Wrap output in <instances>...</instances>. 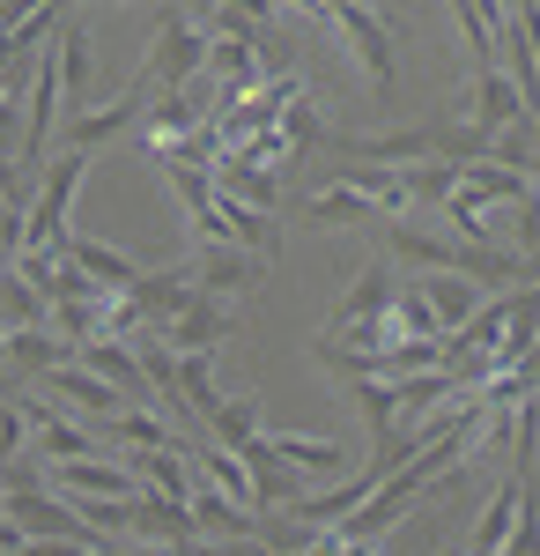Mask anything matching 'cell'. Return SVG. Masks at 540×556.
Returning <instances> with one entry per match:
<instances>
[{
  "mask_svg": "<svg viewBox=\"0 0 540 556\" xmlns=\"http://www.w3.org/2000/svg\"><path fill=\"white\" fill-rule=\"evenodd\" d=\"M89 178V156L82 149H52L38 172V193H30V223H23V253H60L67 245V208Z\"/></svg>",
  "mask_w": 540,
  "mask_h": 556,
  "instance_id": "1",
  "label": "cell"
},
{
  "mask_svg": "<svg viewBox=\"0 0 540 556\" xmlns=\"http://www.w3.org/2000/svg\"><path fill=\"white\" fill-rule=\"evenodd\" d=\"M201 67H208V38H201V23H193V15H164V23H156V45H149L141 83H149V89H185Z\"/></svg>",
  "mask_w": 540,
  "mask_h": 556,
  "instance_id": "2",
  "label": "cell"
},
{
  "mask_svg": "<svg viewBox=\"0 0 540 556\" xmlns=\"http://www.w3.org/2000/svg\"><path fill=\"white\" fill-rule=\"evenodd\" d=\"M311 15H326L333 30L348 38V52H356L363 75H371V89L385 97V89H393V30H385V15H377V8H311Z\"/></svg>",
  "mask_w": 540,
  "mask_h": 556,
  "instance_id": "3",
  "label": "cell"
},
{
  "mask_svg": "<svg viewBox=\"0 0 540 556\" xmlns=\"http://www.w3.org/2000/svg\"><path fill=\"white\" fill-rule=\"evenodd\" d=\"M237 334V304H222V298H193L178 319L164 327V349L170 356H215V349Z\"/></svg>",
  "mask_w": 540,
  "mask_h": 556,
  "instance_id": "4",
  "label": "cell"
},
{
  "mask_svg": "<svg viewBox=\"0 0 540 556\" xmlns=\"http://www.w3.org/2000/svg\"><path fill=\"white\" fill-rule=\"evenodd\" d=\"M185 275H193V290H201V298H245L252 282H259V275H267V260H252L245 245H201V253L185 260Z\"/></svg>",
  "mask_w": 540,
  "mask_h": 556,
  "instance_id": "5",
  "label": "cell"
},
{
  "mask_svg": "<svg viewBox=\"0 0 540 556\" xmlns=\"http://www.w3.org/2000/svg\"><path fill=\"white\" fill-rule=\"evenodd\" d=\"M23 408V424H30V438H38V453H44V468H60V460H89V453H104L97 438H89L82 424H67V408L60 401H15Z\"/></svg>",
  "mask_w": 540,
  "mask_h": 556,
  "instance_id": "6",
  "label": "cell"
},
{
  "mask_svg": "<svg viewBox=\"0 0 540 556\" xmlns=\"http://www.w3.org/2000/svg\"><path fill=\"white\" fill-rule=\"evenodd\" d=\"M52 490H67V497H141V482L126 460L112 453H89V460H60V468H44Z\"/></svg>",
  "mask_w": 540,
  "mask_h": 556,
  "instance_id": "7",
  "label": "cell"
},
{
  "mask_svg": "<svg viewBox=\"0 0 540 556\" xmlns=\"http://www.w3.org/2000/svg\"><path fill=\"white\" fill-rule=\"evenodd\" d=\"M75 364H82L89 379L112 386L126 408H133V401H156V393H149V379H141V356H133V342H112V334H97V342L75 349Z\"/></svg>",
  "mask_w": 540,
  "mask_h": 556,
  "instance_id": "8",
  "label": "cell"
},
{
  "mask_svg": "<svg viewBox=\"0 0 540 556\" xmlns=\"http://www.w3.org/2000/svg\"><path fill=\"white\" fill-rule=\"evenodd\" d=\"M149 97H156V89H149V83H133V89H119L112 104H97L89 119H67V141H60V149H82V156H89L97 141H112V134L141 127V112H149Z\"/></svg>",
  "mask_w": 540,
  "mask_h": 556,
  "instance_id": "9",
  "label": "cell"
},
{
  "mask_svg": "<svg viewBox=\"0 0 540 556\" xmlns=\"http://www.w3.org/2000/svg\"><path fill=\"white\" fill-rule=\"evenodd\" d=\"M393 298H400V275H393V260L377 253V260H363V275L340 290V312H333V327H363V319H385V312H393Z\"/></svg>",
  "mask_w": 540,
  "mask_h": 556,
  "instance_id": "10",
  "label": "cell"
},
{
  "mask_svg": "<svg viewBox=\"0 0 540 556\" xmlns=\"http://www.w3.org/2000/svg\"><path fill=\"white\" fill-rule=\"evenodd\" d=\"M126 534H141V542H156V549H185V542H201V527H193V505H178V497H133V519H126Z\"/></svg>",
  "mask_w": 540,
  "mask_h": 556,
  "instance_id": "11",
  "label": "cell"
},
{
  "mask_svg": "<svg viewBox=\"0 0 540 556\" xmlns=\"http://www.w3.org/2000/svg\"><path fill=\"white\" fill-rule=\"evenodd\" d=\"M466 112H474L466 127H481L489 141H497L503 127H518V119H526V104H518V89L503 83V67H474V83H466Z\"/></svg>",
  "mask_w": 540,
  "mask_h": 556,
  "instance_id": "12",
  "label": "cell"
},
{
  "mask_svg": "<svg viewBox=\"0 0 540 556\" xmlns=\"http://www.w3.org/2000/svg\"><path fill=\"white\" fill-rule=\"evenodd\" d=\"M415 290H422V304L437 312V334H459V327L489 304V290H474L466 275H415Z\"/></svg>",
  "mask_w": 540,
  "mask_h": 556,
  "instance_id": "13",
  "label": "cell"
},
{
  "mask_svg": "<svg viewBox=\"0 0 540 556\" xmlns=\"http://www.w3.org/2000/svg\"><path fill=\"white\" fill-rule=\"evenodd\" d=\"M459 201L489 215V208H518V201H533V186H526L518 172H503V164L481 156V164H466V172H459Z\"/></svg>",
  "mask_w": 540,
  "mask_h": 556,
  "instance_id": "14",
  "label": "cell"
},
{
  "mask_svg": "<svg viewBox=\"0 0 540 556\" xmlns=\"http://www.w3.org/2000/svg\"><path fill=\"white\" fill-rule=\"evenodd\" d=\"M208 178H215V193H222L230 208H259V215H274V201H282L274 172H259V164H245V156H222Z\"/></svg>",
  "mask_w": 540,
  "mask_h": 556,
  "instance_id": "15",
  "label": "cell"
},
{
  "mask_svg": "<svg viewBox=\"0 0 540 556\" xmlns=\"http://www.w3.org/2000/svg\"><path fill=\"white\" fill-rule=\"evenodd\" d=\"M44 393H52L60 408H82V416H97V424H112V416H119V408H126L119 393H112V386H104V379H89L82 364H60V371L44 379Z\"/></svg>",
  "mask_w": 540,
  "mask_h": 556,
  "instance_id": "16",
  "label": "cell"
},
{
  "mask_svg": "<svg viewBox=\"0 0 540 556\" xmlns=\"http://www.w3.org/2000/svg\"><path fill=\"white\" fill-rule=\"evenodd\" d=\"M126 468H133V482L149 490V497H193V482H201V468L185 460V453H119Z\"/></svg>",
  "mask_w": 540,
  "mask_h": 556,
  "instance_id": "17",
  "label": "cell"
},
{
  "mask_svg": "<svg viewBox=\"0 0 540 556\" xmlns=\"http://www.w3.org/2000/svg\"><path fill=\"white\" fill-rule=\"evenodd\" d=\"M518 505H526V490L503 475V490L489 497V513L474 519V534H466V549H459V556H503V542L518 534Z\"/></svg>",
  "mask_w": 540,
  "mask_h": 556,
  "instance_id": "18",
  "label": "cell"
},
{
  "mask_svg": "<svg viewBox=\"0 0 540 556\" xmlns=\"http://www.w3.org/2000/svg\"><path fill=\"white\" fill-rule=\"evenodd\" d=\"M60 364H75V349L60 342L52 327H30V334H8V371H23V379H52Z\"/></svg>",
  "mask_w": 540,
  "mask_h": 556,
  "instance_id": "19",
  "label": "cell"
},
{
  "mask_svg": "<svg viewBox=\"0 0 540 556\" xmlns=\"http://www.w3.org/2000/svg\"><path fill=\"white\" fill-rule=\"evenodd\" d=\"M201 430H208L222 453H245L252 438H259V401H245V393H222L208 416H201Z\"/></svg>",
  "mask_w": 540,
  "mask_h": 556,
  "instance_id": "20",
  "label": "cell"
},
{
  "mask_svg": "<svg viewBox=\"0 0 540 556\" xmlns=\"http://www.w3.org/2000/svg\"><path fill=\"white\" fill-rule=\"evenodd\" d=\"M52 60H60V104L75 112V119H89V38L67 23L60 30V45H52Z\"/></svg>",
  "mask_w": 540,
  "mask_h": 556,
  "instance_id": "21",
  "label": "cell"
},
{
  "mask_svg": "<svg viewBox=\"0 0 540 556\" xmlns=\"http://www.w3.org/2000/svg\"><path fill=\"white\" fill-rule=\"evenodd\" d=\"M267 453H274L282 468H296L304 482H311V475H340V468H348V445H333V438H267Z\"/></svg>",
  "mask_w": 540,
  "mask_h": 556,
  "instance_id": "22",
  "label": "cell"
},
{
  "mask_svg": "<svg viewBox=\"0 0 540 556\" xmlns=\"http://www.w3.org/2000/svg\"><path fill=\"white\" fill-rule=\"evenodd\" d=\"M52 312H44V298L15 275V267H0V334H30V327H44Z\"/></svg>",
  "mask_w": 540,
  "mask_h": 556,
  "instance_id": "23",
  "label": "cell"
},
{
  "mask_svg": "<svg viewBox=\"0 0 540 556\" xmlns=\"http://www.w3.org/2000/svg\"><path fill=\"white\" fill-rule=\"evenodd\" d=\"M348 393H356L363 430H371V438H393V424H400V386L393 379H348Z\"/></svg>",
  "mask_w": 540,
  "mask_h": 556,
  "instance_id": "24",
  "label": "cell"
},
{
  "mask_svg": "<svg viewBox=\"0 0 540 556\" xmlns=\"http://www.w3.org/2000/svg\"><path fill=\"white\" fill-rule=\"evenodd\" d=\"M304 215H311V223H356V230H363V223H371V230L385 223V215H377L363 193H348V186H326V193H311V208H304Z\"/></svg>",
  "mask_w": 540,
  "mask_h": 556,
  "instance_id": "25",
  "label": "cell"
},
{
  "mask_svg": "<svg viewBox=\"0 0 540 556\" xmlns=\"http://www.w3.org/2000/svg\"><path fill=\"white\" fill-rule=\"evenodd\" d=\"M274 141H282L290 156H304L311 141H326V127H319V104H311V97H296V104H282V119H274Z\"/></svg>",
  "mask_w": 540,
  "mask_h": 556,
  "instance_id": "26",
  "label": "cell"
},
{
  "mask_svg": "<svg viewBox=\"0 0 540 556\" xmlns=\"http://www.w3.org/2000/svg\"><path fill=\"white\" fill-rule=\"evenodd\" d=\"M459 30L474 45V67H497V8L489 0H459Z\"/></svg>",
  "mask_w": 540,
  "mask_h": 556,
  "instance_id": "27",
  "label": "cell"
},
{
  "mask_svg": "<svg viewBox=\"0 0 540 556\" xmlns=\"http://www.w3.org/2000/svg\"><path fill=\"white\" fill-rule=\"evenodd\" d=\"M489 164H503V172H518V178H533V112L489 141Z\"/></svg>",
  "mask_w": 540,
  "mask_h": 556,
  "instance_id": "28",
  "label": "cell"
},
{
  "mask_svg": "<svg viewBox=\"0 0 540 556\" xmlns=\"http://www.w3.org/2000/svg\"><path fill=\"white\" fill-rule=\"evenodd\" d=\"M408 178V208L415 201H452L459 193V164H415V172H400Z\"/></svg>",
  "mask_w": 540,
  "mask_h": 556,
  "instance_id": "29",
  "label": "cell"
},
{
  "mask_svg": "<svg viewBox=\"0 0 540 556\" xmlns=\"http://www.w3.org/2000/svg\"><path fill=\"white\" fill-rule=\"evenodd\" d=\"M23 438H30V424H23V408H0V468L23 453Z\"/></svg>",
  "mask_w": 540,
  "mask_h": 556,
  "instance_id": "30",
  "label": "cell"
},
{
  "mask_svg": "<svg viewBox=\"0 0 540 556\" xmlns=\"http://www.w3.org/2000/svg\"><path fill=\"white\" fill-rule=\"evenodd\" d=\"M170 556H267L259 542H185V549H170Z\"/></svg>",
  "mask_w": 540,
  "mask_h": 556,
  "instance_id": "31",
  "label": "cell"
},
{
  "mask_svg": "<svg viewBox=\"0 0 540 556\" xmlns=\"http://www.w3.org/2000/svg\"><path fill=\"white\" fill-rule=\"evenodd\" d=\"M533 178H540V112H533Z\"/></svg>",
  "mask_w": 540,
  "mask_h": 556,
  "instance_id": "32",
  "label": "cell"
},
{
  "mask_svg": "<svg viewBox=\"0 0 540 556\" xmlns=\"http://www.w3.org/2000/svg\"><path fill=\"white\" fill-rule=\"evenodd\" d=\"M0 371H8V334H0Z\"/></svg>",
  "mask_w": 540,
  "mask_h": 556,
  "instance_id": "33",
  "label": "cell"
},
{
  "mask_svg": "<svg viewBox=\"0 0 540 556\" xmlns=\"http://www.w3.org/2000/svg\"><path fill=\"white\" fill-rule=\"evenodd\" d=\"M0 519H8V490H0Z\"/></svg>",
  "mask_w": 540,
  "mask_h": 556,
  "instance_id": "34",
  "label": "cell"
},
{
  "mask_svg": "<svg viewBox=\"0 0 540 556\" xmlns=\"http://www.w3.org/2000/svg\"><path fill=\"white\" fill-rule=\"evenodd\" d=\"M0 267H8V260H0Z\"/></svg>",
  "mask_w": 540,
  "mask_h": 556,
  "instance_id": "35",
  "label": "cell"
},
{
  "mask_svg": "<svg viewBox=\"0 0 540 556\" xmlns=\"http://www.w3.org/2000/svg\"><path fill=\"white\" fill-rule=\"evenodd\" d=\"M452 556H459V549H452Z\"/></svg>",
  "mask_w": 540,
  "mask_h": 556,
  "instance_id": "36",
  "label": "cell"
}]
</instances>
